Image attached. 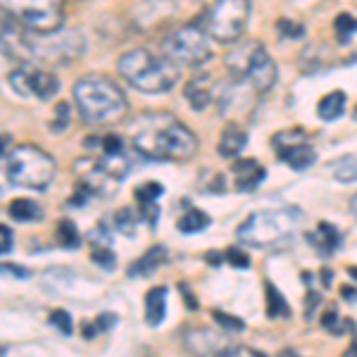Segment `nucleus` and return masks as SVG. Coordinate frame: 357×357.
Masks as SVG:
<instances>
[{
  "mask_svg": "<svg viewBox=\"0 0 357 357\" xmlns=\"http://www.w3.org/2000/svg\"><path fill=\"white\" fill-rule=\"evenodd\" d=\"M5 355V345H0V357H3Z\"/></svg>",
  "mask_w": 357,
  "mask_h": 357,
  "instance_id": "obj_45",
  "label": "nucleus"
},
{
  "mask_svg": "<svg viewBox=\"0 0 357 357\" xmlns=\"http://www.w3.org/2000/svg\"><path fill=\"white\" fill-rule=\"evenodd\" d=\"M215 319L220 321V326H224V331H243V321L236 319L231 314H222L220 310H215Z\"/></svg>",
  "mask_w": 357,
  "mask_h": 357,
  "instance_id": "obj_34",
  "label": "nucleus"
},
{
  "mask_svg": "<svg viewBox=\"0 0 357 357\" xmlns=\"http://www.w3.org/2000/svg\"><path fill=\"white\" fill-rule=\"evenodd\" d=\"M281 357H298L296 353H293V350H286V353L284 355H281Z\"/></svg>",
  "mask_w": 357,
  "mask_h": 357,
  "instance_id": "obj_44",
  "label": "nucleus"
},
{
  "mask_svg": "<svg viewBox=\"0 0 357 357\" xmlns=\"http://www.w3.org/2000/svg\"><path fill=\"white\" fill-rule=\"evenodd\" d=\"M165 314H167V289L165 286H155L146 296V321L151 326H158L162 324Z\"/></svg>",
  "mask_w": 357,
  "mask_h": 357,
  "instance_id": "obj_18",
  "label": "nucleus"
},
{
  "mask_svg": "<svg viewBox=\"0 0 357 357\" xmlns=\"http://www.w3.org/2000/svg\"><path fill=\"white\" fill-rule=\"evenodd\" d=\"M91 260H93L96 264H100L102 269H114V264H117L110 245H96L93 252H91Z\"/></svg>",
  "mask_w": 357,
  "mask_h": 357,
  "instance_id": "obj_30",
  "label": "nucleus"
},
{
  "mask_svg": "<svg viewBox=\"0 0 357 357\" xmlns=\"http://www.w3.org/2000/svg\"><path fill=\"white\" fill-rule=\"evenodd\" d=\"M183 93H186L193 110H205V107L212 102L215 86L210 84V77H198V79H193V82L186 84V91H183Z\"/></svg>",
  "mask_w": 357,
  "mask_h": 357,
  "instance_id": "obj_16",
  "label": "nucleus"
},
{
  "mask_svg": "<svg viewBox=\"0 0 357 357\" xmlns=\"http://www.w3.org/2000/svg\"><path fill=\"white\" fill-rule=\"evenodd\" d=\"M234 172L238 174V191H250L264 181V167L257 165L255 160H238L234 165Z\"/></svg>",
  "mask_w": 357,
  "mask_h": 357,
  "instance_id": "obj_19",
  "label": "nucleus"
},
{
  "mask_svg": "<svg viewBox=\"0 0 357 357\" xmlns=\"http://www.w3.org/2000/svg\"><path fill=\"white\" fill-rule=\"evenodd\" d=\"M112 224H114V227H117L124 236H134V231H136V217H134V212H131L129 207H122V210L114 212Z\"/></svg>",
  "mask_w": 357,
  "mask_h": 357,
  "instance_id": "obj_28",
  "label": "nucleus"
},
{
  "mask_svg": "<svg viewBox=\"0 0 357 357\" xmlns=\"http://www.w3.org/2000/svg\"><path fill=\"white\" fill-rule=\"evenodd\" d=\"M5 10L20 26L29 31H57L65 20V0H0Z\"/></svg>",
  "mask_w": 357,
  "mask_h": 357,
  "instance_id": "obj_8",
  "label": "nucleus"
},
{
  "mask_svg": "<svg viewBox=\"0 0 357 357\" xmlns=\"http://www.w3.org/2000/svg\"><path fill=\"white\" fill-rule=\"evenodd\" d=\"M17 41H20V45H24L29 55H33V60L57 67H67L77 62L86 50V41L79 29L60 26L57 31L38 33L22 26V31L17 33Z\"/></svg>",
  "mask_w": 357,
  "mask_h": 357,
  "instance_id": "obj_5",
  "label": "nucleus"
},
{
  "mask_svg": "<svg viewBox=\"0 0 357 357\" xmlns=\"http://www.w3.org/2000/svg\"><path fill=\"white\" fill-rule=\"evenodd\" d=\"M279 160H284L286 165L293 169H305L317 160V151L312 148V143L307 141L305 131L301 129H291V131H281L274 136L272 141Z\"/></svg>",
  "mask_w": 357,
  "mask_h": 357,
  "instance_id": "obj_13",
  "label": "nucleus"
},
{
  "mask_svg": "<svg viewBox=\"0 0 357 357\" xmlns=\"http://www.w3.org/2000/svg\"><path fill=\"white\" fill-rule=\"evenodd\" d=\"M8 212H10V217L17 220V222H38L43 217L41 207L33 203V200H29V198L13 200L10 207H8Z\"/></svg>",
  "mask_w": 357,
  "mask_h": 357,
  "instance_id": "obj_22",
  "label": "nucleus"
},
{
  "mask_svg": "<svg viewBox=\"0 0 357 357\" xmlns=\"http://www.w3.org/2000/svg\"><path fill=\"white\" fill-rule=\"evenodd\" d=\"M217 357H262V355L252 353L250 348H229V350H224V353L217 355Z\"/></svg>",
  "mask_w": 357,
  "mask_h": 357,
  "instance_id": "obj_41",
  "label": "nucleus"
},
{
  "mask_svg": "<svg viewBox=\"0 0 357 357\" xmlns=\"http://www.w3.org/2000/svg\"><path fill=\"white\" fill-rule=\"evenodd\" d=\"M124 82L143 93H165L178 82V67L172 65L167 57L153 55L146 48L126 50L117 62Z\"/></svg>",
  "mask_w": 357,
  "mask_h": 357,
  "instance_id": "obj_3",
  "label": "nucleus"
},
{
  "mask_svg": "<svg viewBox=\"0 0 357 357\" xmlns=\"http://www.w3.org/2000/svg\"><path fill=\"white\" fill-rule=\"evenodd\" d=\"M321 252H331L336 250V245H341V234L336 231L329 224H319V241H317Z\"/></svg>",
  "mask_w": 357,
  "mask_h": 357,
  "instance_id": "obj_27",
  "label": "nucleus"
},
{
  "mask_svg": "<svg viewBox=\"0 0 357 357\" xmlns=\"http://www.w3.org/2000/svg\"><path fill=\"white\" fill-rule=\"evenodd\" d=\"M227 72L236 84H248L252 91L264 93L276 82V65L260 43L248 41L234 45L227 55Z\"/></svg>",
  "mask_w": 357,
  "mask_h": 357,
  "instance_id": "obj_7",
  "label": "nucleus"
},
{
  "mask_svg": "<svg viewBox=\"0 0 357 357\" xmlns=\"http://www.w3.org/2000/svg\"><path fill=\"white\" fill-rule=\"evenodd\" d=\"M57 243L62 248H79L82 243V238H79V231L77 227H74L72 220H62L57 224Z\"/></svg>",
  "mask_w": 357,
  "mask_h": 357,
  "instance_id": "obj_26",
  "label": "nucleus"
},
{
  "mask_svg": "<svg viewBox=\"0 0 357 357\" xmlns=\"http://www.w3.org/2000/svg\"><path fill=\"white\" fill-rule=\"evenodd\" d=\"M48 321L53 326H57V331H60L62 336H69V333H72V317H69L67 310H53L48 317Z\"/></svg>",
  "mask_w": 357,
  "mask_h": 357,
  "instance_id": "obj_31",
  "label": "nucleus"
},
{
  "mask_svg": "<svg viewBox=\"0 0 357 357\" xmlns=\"http://www.w3.org/2000/svg\"><path fill=\"white\" fill-rule=\"evenodd\" d=\"M172 13H174V3L172 0H143L134 8V22L141 29H153L158 26L160 22L169 20Z\"/></svg>",
  "mask_w": 357,
  "mask_h": 357,
  "instance_id": "obj_15",
  "label": "nucleus"
},
{
  "mask_svg": "<svg viewBox=\"0 0 357 357\" xmlns=\"http://www.w3.org/2000/svg\"><path fill=\"white\" fill-rule=\"evenodd\" d=\"M13 231H10L5 224H0V255H5V252L13 250Z\"/></svg>",
  "mask_w": 357,
  "mask_h": 357,
  "instance_id": "obj_37",
  "label": "nucleus"
},
{
  "mask_svg": "<svg viewBox=\"0 0 357 357\" xmlns=\"http://www.w3.org/2000/svg\"><path fill=\"white\" fill-rule=\"evenodd\" d=\"M267 312H269V317H289L291 314L289 303L284 301V296H281L272 284H267Z\"/></svg>",
  "mask_w": 357,
  "mask_h": 357,
  "instance_id": "obj_25",
  "label": "nucleus"
},
{
  "mask_svg": "<svg viewBox=\"0 0 357 357\" xmlns=\"http://www.w3.org/2000/svg\"><path fill=\"white\" fill-rule=\"evenodd\" d=\"M317 112H319V117L324 119V122H333V119L343 117V112H345V93H343V91H331V93H326L319 100V107H317Z\"/></svg>",
  "mask_w": 357,
  "mask_h": 357,
  "instance_id": "obj_21",
  "label": "nucleus"
},
{
  "mask_svg": "<svg viewBox=\"0 0 357 357\" xmlns=\"http://www.w3.org/2000/svg\"><path fill=\"white\" fill-rule=\"evenodd\" d=\"M279 33H286V36L298 38V36H303V26L293 24V22H289V20H281L279 22Z\"/></svg>",
  "mask_w": 357,
  "mask_h": 357,
  "instance_id": "obj_39",
  "label": "nucleus"
},
{
  "mask_svg": "<svg viewBox=\"0 0 357 357\" xmlns=\"http://www.w3.org/2000/svg\"><path fill=\"white\" fill-rule=\"evenodd\" d=\"M162 53L176 67L205 65L212 57L210 36L200 26H178L172 33H167V38L162 41Z\"/></svg>",
  "mask_w": 357,
  "mask_h": 357,
  "instance_id": "obj_9",
  "label": "nucleus"
},
{
  "mask_svg": "<svg viewBox=\"0 0 357 357\" xmlns=\"http://www.w3.org/2000/svg\"><path fill=\"white\" fill-rule=\"evenodd\" d=\"M74 102L86 124H117L129 114L124 91L102 74H89L74 84Z\"/></svg>",
  "mask_w": 357,
  "mask_h": 357,
  "instance_id": "obj_2",
  "label": "nucleus"
},
{
  "mask_svg": "<svg viewBox=\"0 0 357 357\" xmlns=\"http://www.w3.org/2000/svg\"><path fill=\"white\" fill-rule=\"evenodd\" d=\"M248 143V136L243 129H238L236 124H229L227 129L222 131V138H220V155H224V158H236L241 151L245 148Z\"/></svg>",
  "mask_w": 357,
  "mask_h": 357,
  "instance_id": "obj_20",
  "label": "nucleus"
},
{
  "mask_svg": "<svg viewBox=\"0 0 357 357\" xmlns=\"http://www.w3.org/2000/svg\"><path fill=\"white\" fill-rule=\"evenodd\" d=\"M160 195H162V186L155 183V181H148V183H143V186L136 188V198L141 200V203H155Z\"/></svg>",
  "mask_w": 357,
  "mask_h": 357,
  "instance_id": "obj_32",
  "label": "nucleus"
},
{
  "mask_svg": "<svg viewBox=\"0 0 357 357\" xmlns=\"http://www.w3.org/2000/svg\"><path fill=\"white\" fill-rule=\"evenodd\" d=\"M331 172H333V178L341 183H353L357 181V158H341L338 162L331 165Z\"/></svg>",
  "mask_w": 357,
  "mask_h": 357,
  "instance_id": "obj_24",
  "label": "nucleus"
},
{
  "mask_svg": "<svg viewBox=\"0 0 357 357\" xmlns=\"http://www.w3.org/2000/svg\"><path fill=\"white\" fill-rule=\"evenodd\" d=\"M167 262V250L162 245H153L148 252H143L138 260L129 267V276H148L155 269H160Z\"/></svg>",
  "mask_w": 357,
  "mask_h": 357,
  "instance_id": "obj_17",
  "label": "nucleus"
},
{
  "mask_svg": "<svg viewBox=\"0 0 357 357\" xmlns=\"http://www.w3.org/2000/svg\"><path fill=\"white\" fill-rule=\"evenodd\" d=\"M227 260L231 262L234 267H248V257H245V252L236 250V248H231V250L227 252Z\"/></svg>",
  "mask_w": 357,
  "mask_h": 357,
  "instance_id": "obj_40",
  "label": "nucleus"
},
{
  "mask_svg": "<svg viewBox=\"0 0 357 357\" xmlns=\"http://www.w3.org/2000/svg\"><path fill=\"white\" fill-rule=\"evenodd\" d=\"M343 357H357V331H355V336H353V343H350V348L345 350Z\"/></svg>",
  "mask_w": 357,
  "mask_h": 357,
  "instance_id": "obj_42",
  "label": "nucleus"
},
{
  "mask_svg": "<svg viewBox=\"0 0 357 357\" xmlns=\"http://www.w3.org/2000/svg\"><path fill=\"white\" fill-rule=\"evenodd\" d=\"M114 321H117V317L110 314V312H102L96 321H91V324L84 326V336L93 338V336H98V333H102V331H110V326L114 324Z\"/></svg>",
  "mask_w": 357,
  "mask_h": 357,
  "instance_id": "obj_29",
  "label": "nucleus"
},
{
  "mask_svg": "<svg viewBox=\"0 0 357 357\" xmlns=\"http://www.w3.org/2000/svg\"><path fill=\"white\" fill-rule=\"evenodd\" d=\"M333 24H336V33H338V38H341V41H348L350 33L357 31V22L350 15H338Z\"/></svg>",
  "mask_w": 357,
  "mask_h": 357,
  "instance_id": "obj_33",
  "label": "nucleus"
},
{
  "mask_svg": "<svg viewBox=\"0 0 357 357\" xmlns=\"http://www.w3.org/2000/svg\"><path fill=\"white\" fill-rule=\"evenodd\" d=\"M350 212H353L355 222H357V193L353 195V200H350Z\"/></svg>",
  "mask_w": 357,
  "mask_h": 357,
  "instance_id": "obj_43",
  "label": "nucleus"
},
{
  "mask_svg": "<svg viewBox=\"0 0 357 357\" xmlns=\"http://www.w3.org/2000/svg\"><path fill=\"white\" fill-rule=\"evenodd\" d=\"M5 167H8L10 183L22 188H31V191H43L55 181L57 165L53 155L45 153L43 148L24 143V146H15L8 151L5 158Z\"/></svg>",
  "mask_w": 357,
  "mask_h": 357,
  "instance_id": "obj_6",
  "label": "nucleus"
},
{
  "mask_svg": "<svg viewBox=\"0 0 357 357\" xmlns=\"http://www.w3.org/2000/svg\"><path fill=\"white\" fill-rule=\"evenodd\" d=\"M74 174H77V188H82L89 195H100L107 198L119 188L122 178L114 174L112 169H107L102 160L96 158H82L74 165Z\"/></svg>",
  "mask_w": 357,
  "mask_h": 357,
  "instance_id": "obj_12",
  "label": "nucleus"
},
{
  "mask_svg": "<svg viewBox=\"0 0 357 357\" xmlns=\"http://www.w3.org/2000/svg\"><path fill=\"white\" fill-rule=\"evenodd\" d=\"M0 274L17 276V279H29V269L20 267V264H0Z\"/></svg>",
  "mask_w": 357,
  "mask_h": 357,
  "instance_id": "obj_38",
  "label": "nucleus"
},
{
  "mask_svg": "<svg viewBox=\"0 0 357 357\" xmlns=\"http://www.w3.org/2000/svg\"><path fill=\"white\" fill-rule=\"evenodd\" d=\"M10 65H13V53H10V45L5 43V38L0 36V74L8 72Z\"/></svg>",
  "mask_w": 357,
  "mask_h": 357,
  "instance_id": "obj_36",
  "label": "nucleus"
},
{
  "mask_svg": "<svg viewBox=\"0 0 357 357\" xmlns=\"http://www.w3.org/2000/svg\"><path fill=\"white\" fill-rule=\"evenodd\" d=\"M67 122H69V105H67V102H60V105H57V117H55V122H53L50 129L62 131L67 126Z\"/></svg>",
  "mask_w": 357,
  "mask_h": 357,
  "instance_id": "obj_35",
  "label": "nucleus"
},
{
  "mask_svg": "<svg viewBox=\"0 0 357 357\" xmlns=\"http://www.w3.org/2000/svg\"><path fill=\"white\" fill-rule=\"evenodd\" d=\"M8 79L15 93H20L22 98H33V100L45 102L60 91V82H57L53 69L31 65V62L13 67L8 72Z\"/></svg>",
  "mask_w": 357,
  "mask_h": 357,
  "instance_id": "obj_11",
  "label": "nucleus"
},
{
  "mask_svg": "<svg viewBox=\"0 0 357 357\" xmlns=\"http://www.w3.org/2000/svg\"><path fill=\"white\" fill-rule=\"evenodd\" d=\"M210 224V217L200 210H188L186 215L178 220V231L181 234H198Z\"/></svg>",
  "mask_w": 357,
  "mask_h": 357,
  "instance_id": "obj_23",
  "label": "nucleus"
},
{
  "mask_svg": "<svg viewBox=\"0 0 357 357\" xmlns=\"http://www.w3.org/2000/svg\"><path fill=\"white\" fill-rule=\"evenodd\" d=\"M250 17V0H215L203 17V29L215 41L231 43L241 38Z\"/></svg>",
  "mask_w": 357,
  "mask_h": 357,
  "instance_id": "obj_10",
  "label": "nucleus"
},
{
  "mask_svg": "<svg viewBox=\"0 0 357 357\" xmlns=\"http://www.w3.org/2000/svg\"><path fill=\"white\" fill-rule=\"evenodd\" d=\"M301 220L303 215L296 207L252 212L238 227V238L250 248H279L296 236Z\"/></svg>",
  "mask_w": 357,
  "mask_h": 357,
  "instance_id": "obj_4",
  "label": "nucleus"
},
{
  "mask_svg": "<svg viewBox=\"0 0 357 357\" xmlns=\"http://www.w3.org/2000/svg\"><path fill=\"white\" fill-rule=\"evenodd\" d=\"M183 343L198 357H217L224 350H229V343L224 338V333L212 331V329H191L183 336Z\"/></svg>",
  "mask_w": 357,
  "mask_h": 357,
  "instance_id": "obj_14",
  "label": "nucleus"
},
{
  "mask_svg": "<svg viewBox=\"0 0 357 357\" xmlns=\"http://www.w3.org/2000/svg\"><path fill=\"white\" fill-rule=\"evenodd\" d=\"M131 146L148 160H191L198 138L169 112H143L129 124Z\"/></svg>",
  "mask_w": 357,
  "mask_h": 357,
  "instance_id": "obj_1",
  "label": "nucleus"
}]
</instances>
